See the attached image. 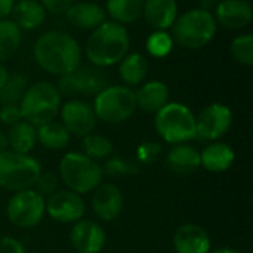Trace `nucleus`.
<instances>
[{
	"label": "nucleus",
	"mask_w": 253,
	"mask_h": 253,
	"mask_svg": "<svg viewBox=\"0 0 253 253\" xmlns=\"http://www.w3.org/2000/svg\"><path fill=\"white\" fill-rule=\"evenodd\" d=\"M33 56L42 70L61 77L82 64V47L71 34L52 30L36 40Z\"/></svg>",
	"instance_id": "1"
},
{
	"label": "nucleus",
	"mask_w": 253,
	"mask_h": 253,
	"mask_svg": "<svg viewBox=\"0 0 253 253\" xmlns=\"http://www.w3.org/2000/svg\"><path fill=\"white\" fill-rule=\"evenodd\" d=\"M130 37L125 25L114 21H105L86 40L84 53L87 61L99 68L119 64L129 53Z\"/></svg>",
	"instance_id": "2"
},
{
	"label": "nucleus",
	"mask_w": 253,
	"mask_h": 253,
	"mask_svg": "<svg viewBox=\"0 0 253 253\" xmlns=\"http://www.w3.org/2000/svg\"><path fill=\"white\" fill-rule=\"evenodd\" d=\"M172 28V39L187 49L208 46L216 34V19L212 12L196 7L176 16Z\"/></svg>",
	"instance_id": "3"
},
{
	"label": "nucleus",
	"mask_w": 253,
	"mask_h": 253,
	"mask_svg": "<svg viewBox=\"0 0 253 253\" xmlns=\"http://www.w3.org/2000/svg\"><path fill=\"white\" fill-rule=\"evenodd\" d=\"M61 93L50 82H37L27 87L19 110L22 119L33 126H40L52 122L61 110Z\"/></svg>",
	"instance_id": "4"
},
{
	"label": "nucleus",
	"mask_w": 253,
	"mask_h": 253,
	"mask_svg": "<svg viewBox=\"0 0 253 253\" xmlns=\"http://www.w3.org/2000/svg\"><path fill=\"white\" fill-rule=\"evenodd\" d=\"M58 170L59 178L67 188L80 196L92 193L99 184H102L104 178L101 165L86 154L77 151L64 154Z\"/></svg>",
	"instance_id": "5"
},
{
	"label": "nucleus",
	"mask_w": 253,
	"mask_h": 253,
	"mask_svg": "<svg viewBox=\"0 0 253 253\" xmlns=\"http://www.w3.org/2000/svg\"><path fill=\"white\" fill-rule=\"evenodd\" d=\"M154 127L165 142L187 144L196 138V116L181 102H168L156 113Z\"/></svg>",
	"instance_id": "6"
},
{
	"label": "nucleus",
	"mask_w": 253,
	"mask_h": 253,
	"mask_svg": "<svg viewBox=\"0 0 253 253\" xmlns=\"http://www.w3.org/2000/svg\"><path fill=\"white\" fill-rule=\"evenodd\" d=\"M93 111L98 120L108 125H119L129 120L136 111L135 92L125 84L107 86L95 95Z\"/></svg>",
	"instance_id": "7"
},
{
	"label": "nucleus",
	"mask_w": 253,
	"mask_h": 253,
	"mask_svg": "<svg viewBox=\"0 0 253 253\" xmlns=\"http://www.w3.org/2000/svg\"><path fill=\"white\" fill-rule=\"evenodd\" d=\"M42 172L40 163L30 154H19L12 150L0 153V187L7 191L33 188Z\"/></svg>",
	"instance_id": "8"
},
{
	"label": "nucleus",
	"mask_w": 253,
	"mask_h": 253,
	"mask_svg": "<svg viewBox=\"0 0 253 253\" xmlns=\"http://www.w3.org/2000/svg\"><path fill=\"white\" fill-rule=\"evenodd\" d=\"M46 213V199L33 188L16 191L7 202L6 215L12 225L18 228H33L39 225Z\"/></svg>",
	"instance_id": "9"
},
{
	"label": "nucleus",
	"mask_w": 253,
	"mask_h": 253,
	"mask_svg": "<svg viewBox=\"0 0 253 253\" xmlns=\"http://www.w3.org/2000/svg\"><path fill=\"white\" fill-rule=\"evenodd\" d=\"M108 86V77L102 68L89 65H79L76 70L64 74L58 80V90L61 96H76V95H98L102 89Z\"/></svg>",
	"instance_id": "10"
},
{
	"label": "nucleus",
	"mask_w": 253,
	"mask_h": 253,
	"mask_svg": "<svg viewBox=\"0 0 253 253\" xmlns=\"http://www.w3.org/2000/svg\"><path fill=\"white\" fill-rule=\"evenodd\" d=\"M233 125V111L225 104L213 102L205 107L196 117V138L203 141H218Z\"/></svg>",
	"instance_id": "11"
},
{
	"label": "nucleus",
	"mask_w": 253,
	"mask_h": 253,
	"mask_svg": "<svg viewBox=\"0 0 253 253\" xmlns=\"http://www.w3.org/2000/svg\"><path fill=\"white\" fill-rule=\"evenodd\" d=\"M46 213L56 222L74 224L84 218L86 202L71 190H58L46 199Z\"/></svg>",
	"instance_id": "12"
},
{
	"label": "nucleus",
	"mask_w": 253,
	"mask_h": 253,
	"mask_svg": "<svg viewBox=\"0 0 253 253\" xmlns=\"http://www.w3.org/2000/svg\"><path fill=\"white\" fill-rule=\"evenodd\" d=\"M59 114L67 130L79 138L92 133L98 122L93 108L87 102L80 99L67 101L64 105H61Z\"/></svg>",
	"instance_id": "13"
},
{
	"label": "nucleus",
	"mask_w": 253,
	"mask_h": 253,
	"mask_svg": "<svg viewBox=\"0 0 253 253\" xmlns=\"http://www.w3.org/2000/svg\"><path fill=\"white\" fill-rule=\"evenodd\" d=\"M70 243L77 253H99L105 248L107 234L99 222L80 219L73 224Z\"/></svg>",
	"instance_id": "14"
},
{
	"label": "nucleus",
	"mask_w": 253,
	"mask_h": 253,
	"mask_svg": "<svg viewBox=\"0 0 253 253\" xmlns=\"http://www.w3.org/2000/svg\"><path fill=\"white\" fill-rule=\"evenodd\" d=\"M123 194L122 190L111 182L99 184L93 190L92 209L98 219L110 222L119 218L123 211Z\"/></svg>",
	"instance_id": "15"
},
{
	"label": "nucleus",
	"mask_w": 253,
	"mask_h": 253,
	"mask_svg": "<svg viewBox=\"0 0 253 253\" xmlns=\"http://www.w3.org/2000/svg\"><path fill=\"white\" fill-rule=\"evenodd\" d=\"M213 16L216 24L230 30H240L251 24L253 10L246 0H221L215 7Z\"/></svg>",
	"instance_id": "16"
},
{
	"label": "nucleus",
	"mask_w": 253,
	"mask_h": 253,
	"mask_svg": "<svg viewBox=\"0 0 253 253\" xmlns=\"http://www.w3.org/2000/svg\"><path fill=\"white\" fill-rule=\"evenodd\" d=\"M211 246L208 231L197 224H184L175 231L173 249L176 253H209Z\"/></svg>",
	"instance_id": "17"
},
{
	"label": "nucleus",
	"mask_w": 253,
	"mask_h": 253,
	"mask_svg": "<svg viewBox=\"0 0 253 253\" xmlns=\"http://www.w3.org/2000/svg\"><path fill=\"white\" fill-rule=\"evenodd\" d=\"M67 21L80 30H95L107 21V12L102 6L83 0L73 3L65 12Z\"/></svg>",
	"instance_id": "18"
},
{
	"label": "nucleus",
	"mask_w": 253,
	"mask_h": 253,
	"mask_svg": "<svg viewBox=\"0 0 253 253\" xmlns=\"http://www.w3.org/2000/svg\"><path fill=\"white\" fill-rule=\"evenodd\" d=\"M166 165L175 175H193L200 168V151L190 144L172 145L166 156Z\"/></svg>",
	"instance_id": "19"
},
{
	"label": "nucleus",
	"mask_w": 253,
	"mask_h": 253,
	"mask_svg": "<svg viewBox=\"0 0 253 253\" xmlns=\"http://www.w3.org/2000/svg\"><path fill=\"white\" fill-rule=\"evenodd\" d=\"M142 15L150 27L166 31L178 16L176 0H145Z\"/></svg>",
	"instance_id": "20"
},
{
	"label": "nucleus",
	"mask_w": 253,
	"mask_h": 253,
	"mask_svg": "<svg viewBox=\"0 0 253 253\" xmlns=\"http://www.w3.org/2000/svg\"><path fill=\"white\" fill-rule=\"evenodd\" d=\"M236 160V153L231 145L213 141L200 151V166L211 173H222L228 170Z\"/></svg>",
	"instance_id": "21"
},
{
	"label": "nucleus",
	"mask_w": 253,
	"mask_h": 253,
	"mask_svg": "<svg viewBox=\"0 0 253 253\" xmlns=\"http://www.w3.org/2000/svg\"><path fill=\"white\" fill-rule=\"evenodd\" d=\"M136 96V107L145 113H157L169 102V87L166 83L159 80L147 82L135 92Z\"/></svg>",
	"instance_id": "22"
},
{
	"label": "nucleus",
	"mask_w": 253,
	"mask_h": 253,
	"mask_svg": "<svg viewBox=\"0 0 253 253\" xmlns=\"http://www.w3.org/2000/svg\"><path fill=\"white\" fill-rule=\"evenodd\" d=\"M10 15L19 30H36L46 19V10L39 0H18Z\"/></svg>",
	"instance_id": "23"
},
{
	"label": "nucleus",
	"mask_w": 253,
	"mask_h": 253,
	"mask_svg": "<svg viewBox=\"0 0 253 253\" xmlns=\"http://www.w3.org/2000/svg\"><path fill=\"white\" fill-rule=\"evenodd\" d=\"M148 74V61L142 53H126L119 62V76L125 86L132 87L141 84Z\"/></svg>",
	"instance_id": "24"
},
{
	"label": "nucleus",
	"mask_w": 253,
	"mask_h": 253,
	"mask_svg": "<svg viewBox=\"0 0 253 253\" xmlns=\"http://www.w3.org/2000/svg\"><path fill=\"white\" fill-rule=\"evenodd\" d=\"M6 136L9 142V150L19 154H28L30 151L34 150L37 144L36 126H33L25 120H21L19 123L10 126Z\"/></svg>",
	"instance_id": "25"
},
{
	"label": "nucleus",
	"mask_w": 253,
	"mask_h": 253,
	"mask_svg": "<svg viewBox=\"0 0 253 253\" xmlns=\"http://www.w3.org/2000/svg\"><path fill=\"white\" fill-rule=\"evenodd\" d=\"M37 130V142H40L47 150H64L71 139V133L62 123L58 122H47L36 127Z\"/></svg>",
	"instance_id": "26"
},
{
	"label": "nucleus",
	"mask_w": 253,
	"mask_h": 253,
	"mask_svg": "<svg viewBox=\"0 0 253 253\" xmlns=\"http://www.w3.org/2000/svg\"><path fill=\"white\" fill-rule=\"evenodd\" d=\"M145 0H107V15L111 21L127 25L138 21L142 15Z\"/></svg>",
	"instance_id": "27"
},
{
	"label": "nucleus",
	"mask_w": 253,
	"mask_h": 253,
	"mask_svg": "<svg viewBox=\"0 0 253 253\" xmlns=\"http://www.w3.org/2000/svg\"><path fill=\"white\" fill-rule=\"evenodd\" d=\"M22 34L12 19H0V62L10 59L19 49Z\"/></svg>",
	"instance_id": "28"
},
{
	"label": "nucleus",
	"mask_w": 253,
	"mask_h": 253,
	"mask_svg": "<svg viewBox=\"0 0 253 253\" xmlns=\"http://www.w3.org/2000/svg\"><path fill=\"white\" fill-rule=\"evenodd\" d=\"M27 77L21 73H13L9 74L4 86L0 89V104L7 105V104H16L19 105V101L22 99L28 83Z\"/></svg>",
	"instance_id": "29"
},
{
	"label": "nucleus",
	"mask_w": 253,
	"mask_h": 253,
	"mask_svg": "<svg viewBox=\"0 0 253 253\" xmlns=\"http://www.w3.org/2000/svg\"><path fill=\"white\" fill-rule=\"evenodd\" d=\"M83 145V154H86L87 157L93 159V160H102V159H108L113 154V142L99 133H89L86 136H83L82 141Z\"/></svg>",
	"instance_id": "30"
},
{
	"label": "nucleus",
	"mask_w": 253,
	"mask_h": 253,
	"mask_svg": "<svg viewBox=\"0 0 253 253\" xmlns=\"http://www.w3.org/2000/svg\"><path fill=\"white\" fill-rule=\"evenodd\" d=\"M173 39L168 31L156 30L151 33L147 39V50L154 58H165L168 56L173 49Z\"/></svg>",
	"instance_id": "31"
},
{
	"label": "nucleus",
	"mask_w": 253,
	"mask_h": 253,
	"mask_svg": "<svg viewBox=\"0 0 253 253\" xmlns=\"http://www.w3.org/2000/svg\"><path fill=\"white\" fill-rule=\"evenodd\" d=\"M231 56L236 62L242 65H252L253 64V36L243 34L237 36L230 46Z\"/></svg>",
	"instance_id": "32"
},
{
	"label": "nucleus",
	"mask_w": 253,
	"mask_h": 253,
	"mask_svg": "<svg viewBox=\"0 0 253 253\" xmlns=\"http://www.w3.org/2000/svg\"><path fill=\"white\" fill-rule=\"evenodd\" d=\"M102 168V173L108 176H125V175H133L138 172V168L127 162L123 157L119 156H110Z\"/></svg>",
	"instance_id": "33"
},
{
	"label": "nucleus",
	"mask_w": 253,
	"mask_h": 253,
	"mask_svg": "<svg viewBox=\"0 0 253 253\" xmlns=\"http://www.w3.org/2000/svg\"><path fill=\"white\" fill-rule=\"evenodd\" d=\"M58 184H59V178L52 173V172H40L39 178L36 179L33 190L37 191L42 197H49L52 196L55 191H58Z\"/></svg>",
	"instance_id": "34"
},
{
	"label": "nucleus",
	"mask_w": 253,
	"mask_h": 253,
	"mask_svg": "<svg viewBox=\"0 0 253 253\" xmlns=\"http://www.w3.org/2000/svg\"><path fill=\"white\" fill-rule=\"evenodd\" d=\"M162 153V145L157 144V142H142L138 148H136V160L141 162V163H153L157 156Z\"/></svg>",
	"instance_id": "35"
},
{
	"label": "nucleus",
	"mask_w": 253,
	"mask_h": 253,
	"mask_svg": "<svg viewBox=\"0 0 253 253\" xmlns=\"http://www.w3.org/2000/svg\"><path fill=\"white\" fill-rule=\"evenodd\" d=\"M22 119V114H21V110H19V105L16 104H7V105H3L0 108V122L6 126H13L16 123H19Z\"/></svg>",
	"instance_id": "36"
},
{
	"label": "nucleus",
	"mask_w": 253,
	"mask_h": 253,
	"mask_svg": "<svg viewBox=\"0 0 253 253\" xmlns=\"http://www.w3.org/2000/svg\"><path fill=\"white\" fill-rule=\"evenodd\" d=\"M46 12L52 15H65L74 0H39Z\"/></svg>",
	"instance_id": "37"
},
{
	"label": "nucleus",
	"mask_w": 253,
	"mask_h": 253,
	"mask_svg": "<svg viewBox=\"0 0 253 253\" xmlns=\"http://www.w3.org/2000/svg\"><path fill=\"white\" fill-rule=\"evenodd\" d=\"M0 253H27V251L18 239L4 236L0 239Z\"/></svg>",
	"instance_id": "38"
},
{
	"label": "nucleus",
	"mask_w": 253,
	"mask_h": 253,
	"mask_svg": "<svg viewBox=\"0 0 253 253\" xmlns=\"http://www.w3.org/2000/svg\"><path fill=\"white\" fill-rule=\"evenodd\" d=\"M15 0H0V19H7V16L12 13Z\"/></svg>",
	"instance_id": "39"
},
{
	"label": "nucleus",
	"mask_w": 253,
	"mask_h": 253,
	"mask_svg": "<svg viewBox=\"0 0 253 253\" xmlns=\"http://www.w3.org/2000/svg\"><path fill=\"white\" fill-rule=\"evenodd\" d=\"M221 0H199V4H200V9H205V10H212L218 6Z\"/></svg>",
	"instance_id": "40"
},
{
	"label": "nucleus",
	"mask_w": 253,
	"mask_h": 253,
	"mask_svg": "<svg viewBox=\"0 0 253 253\" xmlns=\"http://www.w3.org/2000/svg\"><path fill=\"white\" fill-rule=\"evenodd\" d=\"M7 77H9V71H7V68L3 65V62H0V89L4 86Z\"/></svg>",
	"instance_id": "41"
},
{
	"label": "nucleus",
	"mask_w": 253,
	"mask_h": 253,
	"mask_svg": "<svg viewBox=\"0 0 253 253\" xmlns=\"http://www.w3.org/2000/svg\"><path fill=\"white\" fill-rule=\"evenodd\" d=\"M6 150H9L7 136H6V133H3V132L0 130V153H3V151H6Z\"/></svg>",
	"instance_id": "42"
},
{
	"label": "nucleus",
	"mask_w": 253,
	"mask_h": 253,
	"mask_svg": "<svg viewBox=\"0 0 253 253\" xmlns=\"http://www.w3.org/2000/svg\"><path fill=\"white\" fill-rule=\"evenodd\" d=\"M209 253H242V252H239L237 249H231V248H221V249H216V251H211Z\"/></svg>",
	"instance_id": "43"
},
{
	"label": "nucleus",
	"mask_w": 253,
	"mask_h": 253,
	"mask_svg": "<svg viewBox=\"0 0 253 253\" xmlns=\"http://www.w3.org/2000/svg\"><path fill=\"white\" fill-rule=\"evenodd\" d=\"M87 1H89V0H87Z\"/></svg>",
	"instance_id": "44"
}]
</instances>
